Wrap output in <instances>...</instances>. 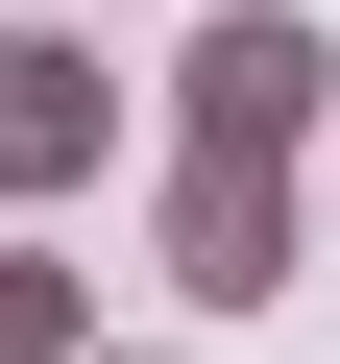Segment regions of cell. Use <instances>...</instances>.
<instances>
[{
  "label": "cell",
  "mask_w": 340,
  "mask_h": 364,
  "mask_svg": "<svg viewBox=\"0 0 340 364\" xmlns=\"http://www.w3.org/2000/svg\"><path fill=\"white\" fill-rule=\"evenodd\" d=\"M292 170H316V146H170V170H146V267L195 291V316H267V291L316 267Z\"/></svg>",
  "instance_id": "cell-1"
},
{
  "label": "cell",
  "mask_w": 340,
  "mask_h": 364,
  "mask_svg": "<svg viewBox=\"0 0 340 364\" xmlns=\"http://www.w3.org/2000/svg\"><path fill=\"white\" fill-rule=\"evenodd\" d=\"M316 122H340L316 0H195V49H170V146H316Z\"/></svg>",
  "instance_id": "cell-2"
},
{
  "label": "cell",
  "mask_w": 340,
  "mask_h": 364,
  "mask_svg": "<svg viewBox=\"0 0 340 364\" xmlns=\"http://www.w3.org/2000/svg\"><path fill=\"white\" fill-rule=\"evenodd\" d=\"M122 170V73H97V0H49V25H0V219H49Z\"/></svg>",
  "instance_id": "cell-3"
},
{
  "label": "cell",
  "mask_w": 340,
  "mask_h": 364,
  "mask_svg": "<svg viewBox=\"0 0 340 364\" xmlns=\"http://www.w3.org/2000/svg\"><path fill=\"white\" fill-rule=\"evenodd\" d=\"M97 340V267H49V243H0V364H73Z\"/></svg>",
  "instance_id": "cell-4"
},
{
  "label": "cell",
  "mask_w": 340,
  "mask_h": 364,
  "mask_svg": "<svg viewBox=\"0 0 340 364\" xmlns=\"http://www.w3.org/2000/svg\"><path fill=\"white\" fill-rule=\"evenodd\" d=\"M73 364H146V340H73Z\"/></svg>",
  "instance_id": "cell-5"
},
{
  "label": "cell",
  "mask_w": 340,
  "mask_h": 364,
  "mask_svg": "<svg viewBox=\"0 0 340 364\" xmlns=\"http://www.w3.org/2000/svg\"><path fill=\"white\" fill-rule=\"evenodd\" d=\"M97 25H122V0H97Z\"/></svg>",
  "instance_id": "cell-6"
}]
</instances>
